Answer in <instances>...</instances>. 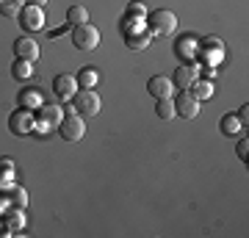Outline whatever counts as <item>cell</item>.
<instances>
[{"label":"cell","instance_id":"obj_13","mask_svg":"<svg viewBox=\"0 0 249 238\" xmlns=\"http://www.w3.org/2000/svg\"><path fill=\"white\" fill-rule=\"evenodd\" d=\"M150 39H152V34L150 31H139V28H124V42H127V47L130 50H144L147 44H150Z\"/></svg>","mask_w":249,"mask_h":238},{"label":"cell","instance_id":"obj_4","mask_svg":"<svg viewBox=\"0 0 249 238\" xmlns=\"http://www.w3.org/2000/svg\"><path fill=\"white\" fill-rule=\"evenodd\" d=\"M58 133H61L64 141H80V139H83V133H86V122H83V116H80V114L61 116V122H58Z\"/></svg>","mask_w":249,"mask_h":238},{"label":"cell","instance_id":"obj_24","mask_svg":"<svg viewBox=\"0 0 249 238\" xmlns=\"http://www.w3.org/2000/svg\"><path fill=\"white\" fill-rule=\"evenodd\" d=\"M235 116H238V122H241V125H247V122H249V106H244Z\"/></svg>","mask_w":249,"mask_h":238},{"label":"cell","instance_id":"obj_15","mask_svg":"<svg viewBox=\"0 0 249 238\" xmlns=\"http://www.w3.org/2000/svg\"><path fill=\"white\" fill-rule=\"evenodd\" d=\"M188 92H191L199 103H202V100L213 97V83H211V80H199V78H196L194 83H191V89H188Z\"/></svg>","mask_w":249,"mask_h":238},{"label":"cell","instance_id":"obj_3","mask_svg":"<svg viewBox=\"0 0 249 238\" xmlns=\"http://www.w3.org/2000/svg\"><path fill=\"white\" fill-rule=\"evenodd\" d=\"M72 44L78 50H94L100 44V31L91 22H83V25H75L72 28Z\"/></svg>","mask_w":249,"mask_h":238},{"label":"cell","instance_id":"obj_6","mask_svg":"<svg viewBox=\"0 0 249 238\" xmlns=\"http://www.w3.org/2000/svg\"><path fill=\"white\" fill-rule=\"evenodd\" d=\"M199 100L191 94V92H180L178 94V100H175V114L178 116H183V119H194V116H199Z\"/></svg>","mask_w":249,"mask_h":238},{"label":"cell","instance_id":"obj_25","mask_svg":"<svg viewBox=\"0 0 249 238\" xmlns=\"http://www.w3.org/2000/svg\"><path fill=\"white\" fill-rule=\"evenodd\" d=\"M127 14H130V17H133V14H136V17H142V14H144V9L139 6V3H136V6H127Z\"/></svg>","mask_w":249,"mask_h":238},{"label":"cell","instance_id":"obj_5","mask_svg":"<svg viewBox=\"0 0 249 238\" xmlns=\"http://www.w3.org/2000/svg\"><path fill=\"white\" fill-rule=\"evenodd\" d=\"M19 25L25 28V31H42L45 28V9H39V6H22V11L17 14Z\"/></svg>","mask_w":249,"mask_h":238},{"label":"cell","instance_id":"obj_8","mask_svg":"<svg viewBox=\"0 0 249 238\" xmlns=\"http://www.w3.org/2000/svg\"><path fill=\"white\" fill-rule=\"evenodd\" d=\"M147 92H150L155 100H166L175 94V83H172V78H166V75H152L150 80H147Z\"/></svg>","mask_w":249,"mask_h":238},{"label":"cell","instance_id":"obj_1","mask_svg":"<svg viewBox=\"0 0 249 238\" xmlns=\"http://www.w3.org/2000/svg\"><path fill=\"white\" fill-rule=\"evenodd\" d=\"M147 31L155 36H172L178 31V17L172 14L169 9H155L147 17Z\"/></svg>","mask_w":249,"mask_h":238},{"label":"cell","instance_id":"obj_9","mask_svg":"<svg viewBox=\"0 0 249 238\" xmlns=\"http://www.w3.org/2000/svg\"><path fill=\"white\" fill-rule=\"evenodd\" d=\"M53 92H55V97L58 100H72V94L78 92V78H75V75H67V72L55 75Z\"/></svg>","mask_w":249,"mask_h":238},{"label":"cell","instance_id":"obj_26","mask_svg":"<svg viewBox=\"0 0 249 238\" xmlns=\"http://www.w3.org/2000/svg\"><path fill=\"white\" fill-rule=\"evenodd\" d=\"M28 6H39V9H42V6H47V0H25Z\"/></svg>","mask_w":249,"mask_h":238},{"label":"cell","instance_id":"obj_19","mask_svg":"<svg viewBox=\"0 0 249 238\" xmlns=\"http://www.w3.org/2000/svg\"><path fill=\"white\" fill-rule=\"evenodd\" d=\"M155 114H158L160 119H172V116H178V114H175V100H172V97L158 100V103H155Z\"/></svg>","mask_w":249,"mask_h":238},{"label":"cell","instance_id":"obj_11","mask_svg":"<svg viewBox=\"0 0 249 238\" xmlns=\"http://www.w3.org/2000/svg\"><path fill=\"white\" fill-rule=\"evenodd\" d=\"M196 78H199V70H196L191 61H186L183 67H178V70H175V80H172V83L186 92V89H191V83H194Z\"/></svg>","mask_w":249,"mask_h":238},{"label":"cell","instance_id":"obj_14","mask_svg":"<svg viewBox=\"0 0 249 238\" xmlns=\"http://www.w3.org/2000/svg\"><path fill=\"white\" fill-rule=\"evenodd\" d=\"M241 128H244V125L238 122V116L235 114H224L222 116V122H219V130H222V136H238L241 133Z\"/></svg>","mask_w":249,"mask_h":238},{"label":"cell","instance_id":"obj_17","mask_svg":"<svg viewBox=\"0 0 249 238\" xmlns=\"http://www.w3.org/2000/svg\"><path fill=\"white\" fill-rule=\"evenodd\" d=\"M67 22H70V25H83V22H89V9H83V6H70Z\"/></svg>","mask_w":249,"mask_h":238},{"label":"cell","instance_id":"obj_20","mask_svg":"<svg viewBox=\"0 0 249 238\" xmlns=\"http://www.w3.org/2000/svg\"><path fill=\"white\" fill-rule=\"evenodd\" d=\"M19 11H22V0H0V14L3 17H17Z\"/></svg>","mask_w":249,"mask_h":238},{"label":"cell","instance_id":"obj_16","mask_svg":"<svg viewBox=\"0 0 249 238\" xmlns=\"http://www.w3.org/2000/svg\"><path fill=\"white\" fill-rule=\"evenodd\" d=\"M11 75H14L17 80H28L31 75H34V61L17 58V61H14V67H11Z\"/></svg>","mask_w":249,"mask_h":238},{"label":"cell","instance_id":"obj_22","mask_svg":"<svg viewBox=\"0 0 249 238\" xmlns=\"http://www.w3.org/2000/svg\"><path fill=\"white\" fill-rule=\"evenodd\" d=\"M194 44H196V42H191V39H186V42H183V44H180V47H178V53L183 55V58H188V55H191V53H194V50H196Z\"/></svg>","mask_w":249,"mask_h":238},{"label":"cell","instance_id":"obj_21","mask_svg":"<svg viewBox=\"0 0 249 238\" xmlns=\"http://www.w3.org/2000/svg\"><path fill=\"white\" fill-rule=\"evenodd\" d=\"M94 83H97V72L86 67V70L78 75V89H94Z\"/></svg>","mask_w":249,"mask_h":238},{"label":"cell","instance_id":"obj_12","mask_svg":"<svg viewBox=\"0 0 249 238\" xmlns=\"http://www.w3.org/2000/svg\"><path fill=\"white\" fill-rule=\"evenodd\" d=\"M14 53H17V58L36 61V58H39V44H36L31 36H19L17 42H14Z\"/></svg>","mask_w":249,"mask_h":238},{"label":"cell","instance_id":"obj_18","mask_svg":"<svg viewBox=\"0 0 249 238\" xmlns=\"http://www.w3.org/2000/svg\"><path fill=\"white\" fill-rule=\"evenodd\" d=\"M39 103H42V97H39L36 89H22L19 92V108H36Z\"/></svg>","mask_w":249,"mask_h":238},{"label":"cell","instance_id":"obj_2","mask_svg":"<svg viewBox=\"0 0 249 238\" xmlns=\"http://www.w3.org/2000/svg\"><path fill=\"white\" fill-rule=\"evenodd\" d=\"M72 111H78L80 116L100 114V94L94 89H78L72 94Z\"/></svg>","mask_w":249,"mask_h":238},{"label":"cell","instance_id":"obj_10","mask_svg":"<svg viewBox=\"0 0 249 238\" xmlns=\"http://www.w3.org/2000/svg\"><path fill=\"white\" fill-rule=\"evenodd\" d=\"M61 108H58V106H42V108H39V119H36V116H34V119H36V128H39V130H50V128H53V125H58V122H61Z\"/></svg>","mask_w":249,"mask_h":238},{"label":"cell","instance_id":"obj_7","mask_svg":"<svg viewBox=\"0 0 249 238\" xmlns=\"http://www.w3.org/2000/svg\"><path fill=\"white\" fill-rule=\"evenodd\" d=\"M34 114L28 111V108H19V111H14V114L9 116V130L14 133V136H28V133L34 130Z\"/></svg>","mask_w":249,"mask_h":238},{"label":"cell","instance_id":"obj_23","mask_svg":"<svg viewBox=\"0 0 249 238\" xmlns=\"http://www.w3.org/2000/svg\"><path fill=\"white\" fill-rule=\"evenodd\" d=\"M247 150H249V141H247V139H241V141H238V147H235V152H238V158H241V161H247Z\"/></svg>","mask_w":249,"mask_h":238}]
</instances>
